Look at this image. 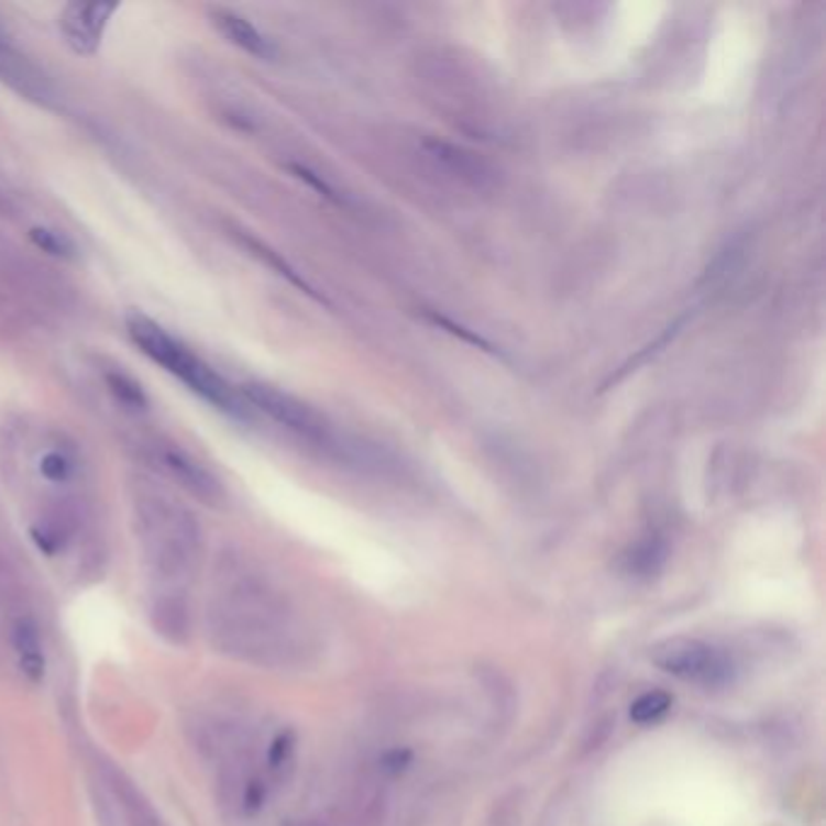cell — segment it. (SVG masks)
<instances>
[{"label":"cell","mask_w":826,"mask_h":826,"mask_svg":"<svg viewBox=\"0 0 826 826\" xmlns=\"http://www.w3.org/2000/svg\"><path fill=\"white\" fill-rule=\"evenodd\" d=\"M165 469L170 471L189 493H195L203 502H219L221 485L207 469H201L197 461H191L183 451H167L165 453Z\"/></svg>","instance_id":"obj_10"},{"label":"cell","mask_w":826,"mask_h":826,"mask_svg":"<svg viewBox=\"0 0 826 826\" xmlns=\"http://www.w3.org/2000/svg\"><path fill=\"white\" fill-rule=\"evenodd\" d=\"M104 778L107 785L119 800V805L124 810L126 826H163L158 812L153 810L148 797L141 793V788L126 778L122 771H117L114 766H104Z\"/></svg>","instance_id":"obj_8"},{"label":"cell","mask_w":826,"mask_h":826,"mask_svg":"<svg viewBox=\"0 0 826 826\" xmlns=\"http://www.w3.org/2000/svg\"><path fill=\"white\" fill-rule=\"evenodd\" d=\"M664 541H660V538H648V541H640L636 548H630V553L626 555V568L628 572L636 574V577H650V574H654L664 565Z\"/></svg>","instance_id":"obj_13"},{"label":"cell","mask_w":826,"mask_h":826,"mask_svg":"<svg viewBox=\"0 0 826 826\" xmlns=\"http://www.w3.org/2000/svg\"><path fill=\"white\" fill-rule=\"evenodd\" d=\"M141 529L155 572L163 580L185 577L201 546L197 521L187 511L167 507L165 502H151L148 507H141Z\"/></svg>","instance_id":"obj_2"},{"label":"cell","mask_w":826,"mask_h":826,"mask_svg":"<svg viewBox=\"0 0 826 826\" xmlns=\"http://www.w3.org/2000/svg\"><path fill=\"white\" fill-rule=\"evenodd\" d=\"M291 170H294L298 177H301V179H306V183H308L310 187H316L322 197L334 199V191H332L326 183H322V179H318L313 173L306 170V167H301V165H291Z\"/></svg>","instance_id":"obj_23"},{"label":"cell","mask_w":826,"mask_h":826,"mask_svg":"<svg viewBox=\"0 0 826 826\" xmlns=\"http://www.w3.org/2000/svg\"><path fill=\"white\" fill-rule=\"evenodd\" d=\"M211 20H213V25L219 27L223 37L233 42L235 46H241L243 52L253 54L257 58H274V54H277L274 44L253 25V22L245 20L243 15L231 13V10L217 8L211 13Z\"/></svg>","instance_id":"obj_9"},{"label":"cell","mask_w":826,"mask_h":826,"mask_svg":"<svg viewBox=\"0 0 826 826\" xmlns=\"http://www.w3.org/2000/svg\"><path fill=\"white\" fill-rule=\"evenodd\" d=\"M40 471L49 483H66L74 475V463L62 451H49L40 463Z\"/></svg>","instance_id":"obj_17"},{"label":"cell","mask_w":826,"mask_h":826,"mask_svg":"<svg viewBox=\"0 0 826 826\" xmlns=\"http://www.w3.org/2000/svg\"><path fill=\"white\" fill-rule=\"evenodd\" d=\"M0 80L8 82L10 88L25 95L30 100H49V86H46L44 76L25 56H20L13 46L8 44L3 34H0Z\"/></svg>","instance_id":"obj_7"},{"label":"cell","mask_w":826,"mask_h":826,"mask_svg":"<svg viewBox=\"0 0 826 826\" xmlns=\"http://www.w3.org/2000/svg\"><path fill=\"white\" fill-rule=\"evenodd\" d=\"M386 817V795L378 781H364L352 802V826H381Z\"/></svg>","instance_id":"obj_12"},{"label":"cell","mask_w":826,"mask_h":826,"mask_svg":"<svg viewBox=\"0 0 826 826\" xmlns=\"http://www.w3.org/2000/svg\"><path fill=\"white\" fill-rule=\"evenodd\" d=\"M650 660L662 672L698 686H723L733 674V664L720 650L693 638H672L654 645Z\"/></svg>","instance_id":"obj_3"},{"label":"cell","mask_w":826,"mask_h":826,"mask_svg":"<svg viewBox=\"0 0 826 826\" xmlns=\"http://www.w3.org/2000/svg\"><path fill=\"white\" fill-rule=\"evenodd\" d=\"M117 5L112 3H70L62 15V32L78 54H95L102 42V32Z\"/></svg>","instance_id":"obj_5"},{"label":"cell","mask_w":826,"mask_h":826,"mask_svg":"<svg viewBox=\"0 0 826 826\" xmlns=\"http://www.w3.org/2000/svg\"><path fill=\"white\" fill-rule=\"evenodd\" d=\"M126 328L139 350L153 359L155 364H161L167 374L183 381L191 393H197L209 405L219 407L221 412L243 417V400L231 383L217 374L201 356L189 352L183 342L175 340L158 322L141 313H131L126 318Z\"/></svg>","instance_id":"obj_1"},{"label":"cell","mask_w":826,"mask_h":826,"mask_svg":"<svg viewBox=\"0 0 826 826\" xmlns=\"http://www.w3.org/2000/svg\"><path fill=\"white\" fill-rule=\"evenodd\" d=\"M672 708V696L664 691H648L642 693L638 701H632L630 705V720L638 725H650L654 720Z\"/></svg>","instance_id":"obj_15"},{"label":"cell","mask_w":826,"mask_h":826,"mask_svg":"<svg viewBox=\"0 0 826 826\" xmlns=\"http://www.w3.org/2000/svg\"><path fill=\"white\" fill-rule=\"evenodd\" d=\"M30 238H32L34 245L42 247L44 253H49L54 257H68L70 253H74V247H70L66 238L49 231V229H32Z\"/></svg>","instance_id":"obj_18"},{"label":"cell","mask_w":826,"mask_h":826,"mask_svg":"<svg viewBox=\"0 0 826 826\" xmlns=\"http://www.w3.org/2000/svg\"><path fill=\"white\" fill-rule=\"evenodd\" d=\"M107 386H110V390L114 393V398L131 407V410H146V393L141 390L139 383L134 378H129L126 374H122V371H110L107 374Z\"/></svg>","instance_id":"obj_16"},{"label":"cell","mask_w":826,"mask_h":826,"mask_svg":"<svg viewBox=\"0 0 826 826\" xmlns=\"http://www.w3.org/2000/svg\"><path fill=\"white\" fill-rule=\"evenodd\" d=\"M151 626L158 636L183 648L191 638V608L183 594H163L151 604Z\"/></svg>","instance_id":"obj_6"},{"label":"cell","mask_w":826,"mask_h":826,"mask_svg":"<svg viewBox=\"0 0 826 826\" xmlns=\"http://www.w3.org/2000/svg\"><path fill=\"white\" fill-rule=\"evenodd\" d=\"M267 800V785L262 781L260 775H250L245 778L243 790H241V807L245 814H255L262 810Z\"/></svg>","instance_id":"obj_19"},{"label":"cell","mask_w":826,"mask_h":826,"mask_svg":"<svg viewBox=\"0 0 826 826\" xmlns=\"http://www.w3.org/2000/svg\"><path fill=\"white\" fill-rule=\"evenodd\" d=\"M410 761H412L410 751H405V749H395V751H388V753H386V757H383V759H381V771H383V773H388V775H393V773H400V771L405 769V766H407V763H410Z\"/></svg>","instance_id":"obj_22"},{"label":"cell","mask_w":826,"mask_h":826,"mask_svg":"<svg viewBox=\"0 0 826 826\" xmlns=\"http://www.w3.org/2000/svg\"><path fill=\"white\" fill-rule=\"evenodd\" d=\"M294 745H296V739H294L291 733H282L277 739L272 741V747H269V766H272V771H282L284 766L291 761Z\"/></svg>","instance_id":"obj_20"},{"label":"cell","mask_w":826,"mask_h":826,"mask_svg":"<svg viewBox=\"0 0 826 826\" xmlns=\"http://www.w3.org/2000/svg\"><path fill=\"white\" fill-rule=\"evenodd\" d=\"M238 241H241L255 257H260L262 262H265V265H269L274 272H279L282 277H286L291 284H296L298 289H304L308 296H313V298H318V301H322V298L313 289H310V284H306L301 277H298V274L289 265H286V262L277 253H272V250L267 245H262L260 241H255V238H250L245 233H238Z\"/></svg>","instance_id":"obj_14"},{"label":"cell","mask_w":826,"mask_h":826,"mask_svg":"<svg viewBox=\"0 0 826 826\" xmlns=\"http://www.w3.org/2000/svg\"><path fill=\"white\" fill-rule=\"evenodd\" d=\"M13 648L20 657V667L32 681H42L44 676V650H42V638H40V628L34 624L32 618H22L15 624L13 630Z\"/></svg>","instance_id":"obj_11"},{"label":"cell","mask_w":826,"mask_h":826,"mask_svg":"<svg viewBox=\"0 0 826 826\" xmlns=\"http://www.w3.org/2000/svg\"><path fill=\"white\" fill-rule=\"evenodd\" d=\"M427 316H429V320L437 322V326H441V328H449V332H453V334H461V338H463L465 342H471V344L483 346V350H487V352H495V346H493V344H489V342H485V340L481 338V334H473V332H469V330H465V328L456 326V322H451V320L441 318V316H434V313H427Z\"/></svg>","instance_id":"obj_21"},{"label":"cell","mask_w":826,"mask_h":826,"mask_svg":"<svg viewBox=\"0 0 826 826\" xmlns=\"http://www.w3.org/2000/svg\"><path fill=\"white\" fill-rule=\"evenodd\" d=\"M243 395L250 405H255L257 410L272 417L274 422L291 429V432L306 439L326 437V427H322L320 417L301 400L291 398L289 393H282L272 386H262V383H247V386H243Z\"/></svg>","instance_id":"obj_4"}]
</instances>
